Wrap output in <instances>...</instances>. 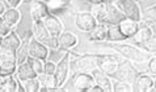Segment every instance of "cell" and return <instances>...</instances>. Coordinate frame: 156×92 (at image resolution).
Wrapping results in <instances>:
<instances>
[{
    "mask_svg": "<svg viewBox=\"0 0 156 92\" xmlns=\"http://www.w3.org/2000/svg\"><path fill=\"white\" fill-rule=\"evenodd\" d=\"M108 46L110 48H113L117 53H119L123 59H126L127 61H131V62H135V64H144L152 56L150 52H147L146 49H143L140 47H136L135 44H131V43L109 42Z\"/></svg>",
    "mask_w": 156,
    "mask_h": 92,
    "instance_id": "6da1fadb",
    "label": "cell"
},
{
    "mask_svg": "<svg viewBox=\"0 0 156 92\" xmlns=\"http://www.w3.org/2000/svg\"><path fill=\"white\" fill-rule=\"evenodd\" d=\"M117 8L125 14V17L139 24L143 18L142 8L136 0H118L115 3Z\"/></svg>",
    "mask_w": 156,
    "mask_h": 92,
    "instance_id": "7a4b0ae2",
    "label": "cell"
},
{
    "mask_svg": "<svg viewBox=\"0 0 156 92\" xmlns=\"http://www.w3.org/2000/svg\"><path fill=\"white\" fill-rule=\"evenodd\" d=\"M70 65H71V52H66L64 56L57 64V69H55V73H54L55 84H57V88L59 90L67 82L68 74H70Z\"/></svg>",
    "mask_w": 156,
    "mask_h": 92,
    "instance_id": "3957f363",
    "label": "cell"
},
{
    "mask_svg": "<svg viewBox=\"0 0 156 92\" xmlns=\"http://www.w3.org/2000/svg\"><path fill=\"white\" fill-rule=\"evenodd\" d=\"M97 20L93 17V14L89 11H80L75 13V26L80 31L83 33H89L96 27Z\"/></svg>",
    "mask_w": 156,
    "mask_h": 92,
    "instance_id": "277c9868",
    "label": "cell"
},
{
    "mask_svg": "<svg viewBox=\"0 0 156 92\" xmlns=\"http://www.w3.org/2000/svg\"><path fill=\"white\" fill-rule=\"evenodd\" d=\"M27 55L28 57H33V59H38L45 61L49 57V48L46 44L38 42L37 39L30 38L28 40V48H27Z\"/></svg>",
    "mask_w": 156,
    "mask_h": 92,
    "instance_id": "5b68a950",
    "label": "cell"
},
{
    "mask_svg": "<svg viewBox=\"0 0 156 92\" xmlns=\"http://www.w3.org/2000/svg\"><path fill=\"white\" fill-rule=\"evenodd\" d=\"M42 21H43V25H45L46 30L49 31V34L51 36L58 38L59 35L64 31V24L60 21V18H58V17L54 14V13L47 14Z\"/></svg>",
    "mask_w": 156,
    "mask_h": 92,
    "instance_id": "8992f818",
    "label": "cell"
},
{
    "mask_svg": "<svg viewBox=\"0 0 156 92\" xmlns=\"http://www.w3.org/2000/svg\"><path fill=\"white\" fill-rule=\"evenodd\" d=\"M92 84H94V79L90 73L80 71L73 78V87H75V90H77V91L87 92Z\"/></svg>",
    "mask_w": 156,
    "mask_h": 92,
    "instance_id": "52a82bcc",
    "label": "cell"
},
{
    "mask_svg": "<svg viewBox=\"0 0 156 92\" xmlns=\"http://www.w3.org/2000/svg\"><path fill=\"white\" fill-rule=\"evenodd\" d=\"M47 14H50V9L43 0H34L30 4V17L33 21L43 20Z\"/></svg>",
    "mask_w": 156,
    "mask_h": 92,
    "instance_id": "ba28073f",
    "label": "cell"
},
{
    "mask_svg": "<svg viewBox=\"0 0 156 92\" xmlns=\"http://www.w3.org/2000/svg\"><path fill=\"white\" fill-rule=\"evenodd\" d=\"M154 77L151 74H139L135 78V87L134 91L138 92H152V87H154Z\"/></svg>",
    "mask_w": 156,
    "mask_h": 92,
    "instance_id": "9c48e42d",
    "label": "cell"
},
{
    "mask_svg": "<svg viewBox=\"0 0 156 92\" xmlns=\"http://www.w3.org/2000/svg\"><path fill=\"white\" fill-rule=\"evenodd\" d=\"M37 74L34 73V70L32 69V66L29 65V62L25 59L23 62L17 64V69H16V78L19 82H25L28 79H32V78H36Z\"/></svg>",
    "mask_w": 156,
    "mask_h": 92,
    "instance_id": "30bf717a",
    "label": "cell"
},
{
    "mask_svg": "<svg viewBox=\"0 0 156 92\" xmlns=\"http://www.w3.org/2000/svg\"><path fill=\"white\" fill-rule=\"evenodd\" d=\"M90 74H92V77L94 79V83L101 86L105 92H112V83H113V81H112V78L108 75V74H105L98 68H94L92 71H90Z\"/></svg>",
    "mask_w": 156,
    "mask_h": 92,
    "instance_id": "8fae6325",
    "label": "cell"
},
{
    "mask_svg": "<svg viewBox=\"0 0 156 92\" xmlns=\"http://www.w3.org/2000/svg\"><path fill=\"white\" fill-rule=\"evenodd\" d=\"M32 33H33V38L37 39L38 42L43 43V44H46V43L49 42L50 36H51V35L49 34V31L46 30L42 20L33 21V24H32Z\"/></svg>",
    "mask_w": 156,
    "mask_h": 92,
    "instance_id": "7c38bea8",
    "label": "cell"
},
{
    "mask_svg": "<svg viewBox=\"0 0 156 92\" xmlns=\"http://www.w3.org/2000/svg\"><path fill=\"white\" fill-rule=\"evenodd\" d=\"M58 42H59V47L63 49H72L79 44V38L76 34L70 33V31H63L62 34L58 36Z\"/></svg>",
    "mask_w": 156,
    "mask_h": 92,
    "instance_id": "4fadbf2b",
    "label": "cell"
},
{
    "mask_svg": "<svg viewBox=\"0 0 156 92\" xmlns=\"http://www.w3.org/2000/svg\"><path fill=\"white\" fill-rule=\"evenodd\" d=\"M121 30V33L125 35V38L126 39H131L134 35L136 34L138 29H139V24L135 22V21H131L129 18H125L123 21H121V22L117 25Z\"/></svg>",
    "mask_w": 156,
    "mask_h": 92,
    "instance_id": "5bb4252c",
    "label": "cell"
},
{
    "mask_svg": "<svg viewBox=\"0 0 156 92\" xmlns=\"http://www.w3.org/2000/svg\"><path fill=\"white\" fill-rule=\"evenodd\" d=\"M126 17L118 8L115 4H108V14L106 18L104 21V24H112V25H118L121 21H123Z\"/></svg>",
    "mask_w": 156,
    "mask_h": 92,
    "instance_id": "9a60e30c",
    "label": "cell"
},
{
    "mask_svg": "<svg viewBox=\"0 0 156 92\" xmlns=\"http://www.w3.org/2000/svg\"><path fill=\"white\" fill-rule=\"evenodd\" d=\"M76 68L80 71H87L90 73L94 68H97L96 59L93 57V55H84L76 61Z\"/></svg>",
    "mask_w": 156,
    "mask_h": 92,
    "instance_id": "2e32d148",
    "label": "cell"
},
{
    "mask_svg": "<svg viewBox=\"0 0 156 92\" xmlns=\"http://www.w3.org/2000/svg\"><path fill=\"white\" fill-rule=\"evenodd\" d=\"M154 35H155V31L151 26H142V27L138 29L136 34L131 39L136 44H143V43L148 42L151 38H154Z\"/></svg>",
    "mask_w": 156,
    "mask_h": 92,
    "instance_id": "e0dca14e",
    "label": "cell"
},
{
    "mask_svg": "<svg viewBox=\"0 0 156 92\" xmlns=\"http://www.w3.org/2000/svg\"><path fill=\"white\" fill-rule=\"evenodd\" d=\"M38 81L41 83V90L42 91H58L59 88H57V84H55V78L53 74H46V73H42L37 77Z\"/></svg>",
    "mask_w": 156,
    "mask_h": 92,
    "instance_id": "ac0fdd59",
    "label": "cell"
},
{
    "mask_svg": "<svg viewBox=\"0 0 156 92\" xmlns=\"http://www.w3.org/2000/svg\"><path fill=\"white\" fill-rule=\"evenodd\" d=\"M89 12L93 14V17L97 20V22H102L105 21L106 18V14H108V3H96V4H92L90 5V9Z\"/></svg>",
    "mask_w": 156,
    "mask_h": 92,
    "instance_id": "d6986e66",
    "label": "cell"
},
{
    "mask_svg": "<svg viewBox=\"0 0 156 92\" xmlns=\"http://www.w3.org/2000/svg\"><path fill=\"white\" fill-rule=\"evenodd\" d=\"M21 43H23V40H21L20 36L15 31H11L2 39V46L9 48V49H13V51H19V48L21 47Z\"/></svg>",
    "mask_w": 156,
    "mask_h": 92,
    "instance_id": "ffe728a7",
    "label": "cell"
},
{
    "mask_svg": "<svg viewBox=\"0 0 156 92\" xmlns=\"http://www.w3.org/2000/svg\"><path fill=\"white\" fill-rule=\"evenodd\" d=\"M108 36V26L102 22H98L92 31H89V39L92 42H104Z\"/></svg>",
    "mask_w": 156,
    "mask_h": 92,
    "instance_id": "44dd1931",
    "label": "cell"
},
{
    "mask_svg": "<svg viewBox=\"0 0 156 92\" xmlns=\"http://www.w3.org/2000/svg\"><path fill=\"white\" fill-rule=\"evenodd\" d=\"M2 18L5 21L7 24H9L12 27H15L21 21V12L17 9V8H7L5 12L3 13Z\"/></svg>",
    "mask_w": 156,
    "mask_h": 92,
    "instance_id": "7402d4cb",
    "label": "cell"
},
{
    "mask_svg": "<svg viewBox=\"0 0 156 92\" xmlns=\"http://www.w3.org/2000/svg\"><path fill=\"white\" fill-rule=\"evenodd\" d=\"M17 69V59H9L4 60L0 62V75L3 77H9L16 74Z\"/></svg>",
    "mask_w": 156,
    "mask_h": 92,
    "instance_id": "603a6c76",
    "label": "cell"
},
{
    "mask_svg": "<svg viewBox=\"0 0 156 92\" xmlns=\"http://www.w3.org/2000/svg\"><path fill=\"white\" fill-rule=\"evenodd\" d=\"M19 81L13 75L5 77L3 86H2V92H16V91H24L23 87H19Z\"/></svg>",
    "mask_w": 156,
    "mask_h": 92,
    "instance_id": "cb8c5ba5",
    "label": "cell"
},
{
    "mask_svg": "<svg viewBox=\"0 0 156 92\" xmlns=\"http://www.w3.org/2000/svg\"><path fill=\"white\" fill-rule=\"evenodd\" d=\"M106 40H109L112 43H117V42H125L127 40L125 38V35L121 33L119 27L117 25H112L110 27H108V36H106Z\"/></svg>",
    "mask_w": 156,
    "mask_h": 92,
    "instance_id": "d4e9b609",
    "label": "cell"
},
{
    "mask_svg": "<svg viewBox=\"0 0 156 92\" xmlns=\"http://www.w3.org/2000/svg\"><path fill=\"white\" fill-rule=\"evenodd\" d=\"M133 91H134V87L129 82L115 79L112 83V92H133Z\"/></svg>",
    "mask_w": 156,
    "mask_h": 92,
    "instance_id": "484cf974",
    "label": "cell"
},
{
    "mask_svg": "<svg viewBox=\"0 0 156 92\" xmlns=\"http://www.w3.org/2000/svg\"><path fill=\"white\" fill-rule=\"evenodd\" d=\"M43 2L47 4L50 13H54L55 14L57 12L64 9L67 7V4L70 3V0H43Z\"/></svg>",
    "mask_w": 156,
    "mask_h": 92,
    "instance_id": "4316f807",
    "label": "cell"
},
{
    "mask_svg": "<svg viewBox=\"0 0 156 92\" xmlns=\"http://www.w3.org/2000/svg\"><path fill=\"white\" fill-rule=\"evenodd\" d=\"M23 88L25 92H40L41 90V83L38 81V78H32L23 82Z\"/></svg>",
    "mask_w": 156,
    "mask_h": 92,
    "instance_id": "83f0119b",
    "label": "cell"
},
{
    "mask_svg": "<svg viewBox=\"0 0 156 92\" xmlns=\"http://www.w3.org/2000/svg\"><path fill=\"white\" fill-rule=\"evenodd\" d=\"M27 61L29 62L30 66H32V69L34 70V73L37 74V77L43 73V61L42 60L33 59V57H27Z\"/></svg>",
    "mask_w": 156,
    "mask_h": 92,
    "instance_id": "f1b7e54d",
    "label": "cell"
},
{
    "mask_svg": "<svg viewBox=\"0 0 156 92\" xmlns=\"http://www.w3.org/2000/svg\"><path fill=\"white\" fill-rule=\"evenodd\" d=\"M9 59H17V51L9 49V48L4 46H0V62Z\"/></svg>",
    "mask_w": 156,
    "mask_h": 92,
    "instance_id": "f546056e",
    "label": "cell"
},
{
    "mask_svg": "<svg viewBox=\"0 0 156 92\" xmlns=\"http://www.w3.org/2000/svg\"><path fill=\"white\" fill-rule=\"evenodd\" d=\"M143 49H146L147 52H150L151 55L156 53V35H154V38H151L148 42L143 43Z\"/></svg>",
    "mask_w": 156,
    "mask_h": 92,
    "instance_id": "4dcf8cb0",
    "label": "cell"
},
{
    "mask_svg": "<svg viewBox=\"0 0 156 92\" xmlns=\"http://www.w3.org/2000/svg\"><path fill=\"white\" fill-rule=\"evenodd\" d=\"M11 31H13V27L9 25V24H7L5 21H4L2 17H0V36H5V35H8Z\"/></svg>",
    "mask_w": 156,
    "mask_h": 92,
    "instance_id": "1f68e13d",
    "label": "cell"
},
{
    "mask_svg": "<svg viewBox=\"0 0 156 92\" xmlns=\"http://www.w3.org/2000/svg\"><path fill=\"white\" fill-rule=\"evenodd\" d=\"M55 69H57V62H53V61H49V60L43 61V73L53 74V75H54Z\"/></svg>",
    "mask_w": 156,
    "mask_h": 92,
    "instance_id": "d6a6232c",
    "label": "cell"
},
{
    "mask_svg": "<svg viewBox=\"0 0 156 92\" xmlns=\"http://www.w3.org/2000/svg\"><path fill=\"white\" fill-rule=\"evenodd\" d=\"M147 69L151 75L156 77V56H151V59L147 61Z\"/></svg>",
    "mask_w": 156,
    "mask_h": 92,
    "instance_id": "836d02e7",
    "label": "cell"
},
{
    "mask_svg": "<svg viewBox=\"0 0 156 92\" xmlns=\"http://www.w3.org/2000/svg\"><path fill=\"white\" fill-rule=\"evenodd\" d=\"M46 46L49 49H59V42H58V38H55V36H50L49 39V42L46 43Z\"/></svg>",
    "mask_w": 156,
    "mask_h": 92,
    "instance_id": "e575fe53",
    "label": "cell"
},
{
    "mask_svg": "<svg viewBox=\"0 0 156 92\" xmlns=\"http://www.w3.org/2000/svg\"><path fill=\"white\" fill-rule=\"evenodd\" d=\"M146 17H148V18L154 20L155 22H156V4L146 9Z\"/></svg>",
    "mask_w": 156,
    "mask_h": 92,
    "instance_id": "d590c367",
    "label": "cell"
},
{
    "mask_svg": "<svg viewBox=\"0 0 156 92\" xmlns=\"http://www.w3.org/2000/svg\"><path fill=\"white\" fill-rule=\"evenodd\" d=\"M24 0H5V4L8 8H19Z\"/></svg>",
    "mask_w": 156,
    "mask_h": 92,
    "instance_id": "8d00e7d4",
    "label": "cell"
},
{
    "mask_svg": "<svg viewBox=\"0 0 156 92\" xmlns=\"http://www.w3.org/2000/svg\"><path fill=\"white\" fill-rule=\"evenodd\" d=\"M87 92H105V91H104V88H102L101 86H98L97 83H94V84H92V86L89 87Z\"/></svg>",
    "mask_w": 156,
    "mask_h": 92,
    "instance_id": "74e56055",
    "label": "cell"
},
{
    "mask_svg": "<svg viewBox=\"0 0 156 92\" xmlns=\"http://www.w3.org/2000/svg\"><path fill=\"white\" fill-rule=\"evenodd\" d=\"M5 9H7V8H5V4H4V3H2V2H0V17H2V16H3V13H4V12H5Z\"/></svg>",
    "mask_w": 156,
    "mask_h": 92,
    "instance_id": "f35d334b",
    "label": "cell"
},
{
    "mask_svg": "<svg viewBox=\"0 0 156 92\" xmlns=\"http://www.w3.org/2000/svg\"><path fill=\"white\" fill-rule=\"evenodd\" d=\"M89 2L92 3V4H96V3H104L105 0H89Z\"/></svg>",
    "mask_w": 156,
    "mask_h": 92,
    "instance_id": "ab89813d",
    "label": "cell"
},
{
    "mask_svg": "<svg viewBox=\"0 0 156 92\" xmlns=\"http://www.w3.org/2000/svg\"><path fill=\"white\" fill-rule=\"evenodd\" d=\"M118 0H105V3H108V4H115Z\"/></svg>",
    "mask_w": 156,
    "mask_h": 92,
    "instance_id": "60d3db41",
    "label": "cell"
},
{
    "mask_svg": "<svg viewBox=\"0 0 156 92\" xmlns=\"http://www.w3.org/2000/svg\"><path fill=\"white\" fill-rule=\"evenodd\" d=\"M152 92H156V79L154 81V87H152Z\"/></svg>",
    "mask_w": 156,
    "mask_h": 92,
    "instance_id": "b9f144b4",
    "label": "cell"
},
{
    "mask_svg": "<svg viewBox=\"0 0 156 92\" xmlns=\"http://www.w3.org/2000/svg\"><path fill=\"white\" fill-rule=\"evenodd\" d=\"M2 39H3V38H2V36H0V46H2Z\"/></svg>",
    "mask_w": 156,
    "mask_h": 92,
    "instance_id": "7bdbcfd3",
    "label": "cell"
},
{
    "mask_svg": "<svg viewBox=\"0 0 156 92\" xmlns=\"http://www.w3.org/2000/svg\"><path fill=\"white\" fill-rule=\"evenodd\" d=\"M136 2H138V0H136Z\"/></svg>",
    "mask_w": 156,
    "mask_h": 92,
    "instance_id": "ee69618b",
    "label": "cell"
}]
</instances>
